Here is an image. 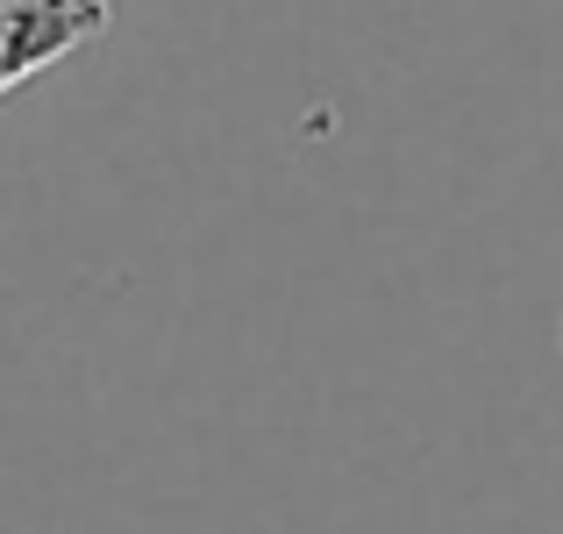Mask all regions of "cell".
<instances>
[{"instance_id":"1","label":"cell","mask_w":563,"mask_h":534,"mask_svg":"<svg viewBox=\"0 0 563 534\" xmlns=\"http://www.w3.org/2000/svg\"><path fill=\"white\" fill-rule=\"evenodd\" d=\"M108 29V0H0V93L29 86Z\"/></svg>"}]
</instances>
